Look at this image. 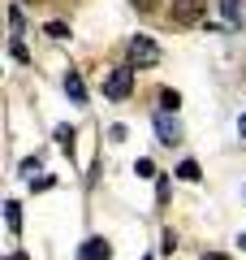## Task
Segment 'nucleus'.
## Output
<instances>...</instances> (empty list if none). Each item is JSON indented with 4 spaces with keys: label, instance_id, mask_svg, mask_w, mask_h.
I'll return each instance as SVG.
<instances>
[{
    "label": "nucleus",
    "instance_id": "obj_1",
    "mask_svg": "<svg viewBox=\"0 0 246 260\" xmlns=\"http://www.w3.org/2000/svg\"><path fill=\"white\" fill-rule=\"evenodd\" d=\"M126 56H130L134 70H151V65H160V44L147 39V35H134V39L126 44Z\"/></svg>",
    "mask_w": 246,
    "mask_h": 260
},
{
    "label": "nucleus",
    "instance_id": "obj_2",
    "mask_svg": "<svg viewBox=\"0 0 246 260\" xmlns=\"http://www.w3.org/2000/svg\"><path fill=\"white\" fill-rule=\"evenodd\" d=\"M130 91H134V65H117V70H108V78H104V95H108V100H126Z\"/></svg>",
    "mask_w": 246,
    "mask_h": 260
},
{
    "label": "nucleus",
    "instance_id": "obj_3",
    "mask_svg": "<svg viewBox=\"0 0 246 260\" xmlns=\"http://www.w3.org/2000/svg\"><path fill=\"white\" fill-rule=\"evenodd\" d=\"M203 13H208V0H173L169 18L177 26H194V22H203Z\"/></svg>",
    "mask_w": 246,
    "mask_h": 260
},
{
    "label": "nucleus",
    "instance_id": "obj_4",
    "mask_svg": "<svg viewBox=\"0 0 246 260\" xmlns=\"http://www.w3.org/2000/svg\"><path fill=\"white\" fill-rule=\"evenodd\" d=\"M155 139H160L164 148H173V143H182V126H177V117L160 113V117H155Z\"/></svg>",
    "mask_w": 246,
    "mask_h": 260
},
{
    "label": "nucleus",
    "instance_id": "obj_5",
    "mask_svg": "<svg viewBox=\"0 0 246 260\" xmlns=\"http://www.w3.org/2000/svg\"><path fill=\"white\" fill-rule=\"evenodd\" d=\"M65 95H69L73 104H87V87H82V74H78V70L65 74Z\"/></svg>",
    "mask_w": 246,
    "mask_h": 260
},
{
    "label": "nucleus",
    "instance_id": "obj_6",
    "mask_svg": "<svg viewBox=\"0 0 246 260\" xmlns=\"http://www.w3.org/2000/svg\"><path fill=\"white\" fill-rule=\"evenodd\" d=\"M78 256H82V260H108V256H112V247H108L104 239H87Z\"/></svg>",
    "mask_w": 246,
    "mask_h": 260
},
{
    "label": "nucleus",
    "instance_id": "obj_7",
    "mask_svg": "<svg viewBox=\"0 0 246 260\" xmlns=\"http://www.w3.org/2000/svg\"><path fill=\"white\" fill-rule=\"evenodd\" d=\"M220 13L229 26H242V0H220Z\"/></svg>",
    "mask_w": 246,
    "mask_h": 260
},
{
    "label": "nucleus",
    "instance_id": "obj_8",
    "mask_svg": "<svg viewBox=\"0 0 246 260\" xmlns=\"http://www.w3.org/2000/svg\"><path fill=\"white\" fill-rule=\"evenodd\" d=\"M177 178H182V182H199V178H203L199 160H182V165H177Z\"/></svg>",
    "mask_w": 246,
    "mask_h": 260
},
{
    "label": "nucleus",
    "instance_id": "obj_9",
    "mask_svg": "<svg viewBox=\"0 0 246 260\" xmlns=\"http://www.w3.org/2000/svg\"><path fill=\"white\" fill-rule=\"evenodd\" d=\"M5 221H9L13 234L22 230V204H18V200H9V204H5Z\"/></svg>",
    "mask_w": 246,
    "mask_h": 260
},
{
    "label": "nucleus",
    "instance_id": "obj_10",
    "mask_svg": "<svg viewBox=\"0 0 246 260\" xmlns=\"http://www.w3.org/2000/svg\"><path fill=\"white\" fill-rule=\"evenodd\" d=\"M177 104H182V95L164 87V91H160V109H164V113H177Z\"/></svg>",
    "mask_w": 246,
    "mask_h": 260
},
{
    "label": "nucleus",
    "instance_id": "obj_11",
    "mask_svg": "<svg viewBox=\"0 0 246 260\" xmlns=\"http://www.w3.org/2000/svg\"><path fill=\"white\" fill-rule=\"evenodd\" d=\"M9 52H13V61H22V65L30 61V52H26V44H22L18 35H13V44H9Z\"/></svg>",
    "mask_w": 246,
    "mask_h": 260
},
{
    "label": "nucleus",
    "instance_id": "obj_12",
    "mask_svg": "<svg viewBox=\"0 0 246 260\" xmlns=\"http://www.w3.org/2000/svg\"><path fill=\"white\" fill-rule=\"evenodd\" d=\"M44 35H48V39H65V35H69V26H65V22H48Z\"/></svg>",
    "mask_w": 246,
    "mask_h": 260
},
{
    "label": "nucleus",
    "instance_id": "obj_13",
    "mask_svg": "<svg viewBox=\"0 0 246 260\" xmlns=\"http://www.w3.org/2000/svg\"><path fill=\"white\" fill-rule=\"evenodd\" d=\"M160 251H164V256H173V251H177V234H173V230H164V239H160Z\"/></svg>",
    "mask_w": 246,
    "mask_h": 260
},
{
    "label": "nucleus",
    "instance_id": "obj_14",
    "mask_svg": "<svg viewBox=\"0 0 246 260\" xmlns=\"http://www.w3.org/2000/svg\"><path fill=\"white\" fill-rule=\"evenodd\" d=\"M56 143H61V148H73V130L69 126H56Z\"/></svg>",
    "mask_w": 246,
    "mask_h": 260
},
{
    "label": "nucleus",
    "instance_id": "obj_15",
    "mask_svg": "<svg viewBox=\"0 0 246 260\" xmlns=\"http://www.w3.org/2000/svg\"><path fill=\"white\" fill-rule=\"evenodd\" d=\"M134 174H138V178H155V165H151V160L143 156V160H138V165H134Z\"/></svg>",
    "mask_w": 246,
    "mask_h": 260
},
{
    "label": "nucleus",
    "instance_id": "obj_16",
    "mask_svg": "<svg viewBox=\"0 0 246 260\" xmlns=\"http://www.w3.org/2000/svg\"><path fill=\"white\" fill-rule=\"evenodd\" d=\"M9 26H13V35H22V9H18V5L9 9Z\"/></svg>",
    "mask_w": 246,
    "mask_h": 260
},
{
    "label": "nucleus",
    "instance_id": "obj_17",
    "mask_svg": "<svg viewBox=\"0 0 246 260\" xmlns=\"http://www.w3.org/2000/svg\"><path fill=\"white\" fill-rule=\"evenodd\" d=\"M22 174H26V178H35V174H39V156H35V160H22Z\"/></svg>",
    "mask_w": 246,
    "mask_h": 260
},
{
    "label": "nucleus",
    "instance_id": "obj_18",
    "mask_svg": "<svg viewBox=\"0 0 246 260\" xmlns=\"http://www.w3.org/2000/svg\"><path fill=\"white\" fill-rule=\"evenodd\" d=\"M130 5H134V9H143V13H147V9H155V0H130Z\"/></svg>",
    "mask_w": 246,
    "mask_h": 260
},
{
    "label": "nucleus",
    "instance_id": "obj_19",
    "mask_svg": "<svg viewBox=\"0 0 246 260\" xmlns=\"http://www.w3.org/2000/svg\"><path fill=\"white\" fill-rule=\"evenodd\" d=\"M237 135H242V139H246V113H242V117H237Z\"/></svg>",
    "mask_w": 246,
    "mask_h": 260
},
{
    "label": "nucleus",
    "instance_id": "obj_20",
    "mask_svg": "<svg viewBox=\"0 0 246 260\" xmlns=\"http://www.w3.org/2000/svg\"><path fill=\"white\" fill-rule=\"evenodd\" d=\"M203 260H229V256H220V251H203Z\"/></svg>",
    "mask_w": 246,
    "mask_h": 260
},
{
    "label": "nucleus",
    "instance_id": "obj_21",
    "mask_svg": "<svg viewBox=\"0 0 246 260\" xmlns=\"http://www.w3.org/2000/svg\"><path fill=\"white\" fill-rule=\"evenodd\" d=\"M9 260H26V256H22V251H13V256H9Z\"/></svg>",
    "mask_w": 246,
    "mask_h": 260
},
{
    "label": "nucleus",
    "instance_id": "obj_22",
    "mask_svg": "<svg viewBox=\"0 0 246 260\" xmlns=\"http://www.w3.org/2000/svg\"><path fill=\"white\" fill-rule=\"evenodd\" d=\"M147 260H151V256H147Z\"/></svg>",
    "mask_w": 246,
    "mask_h": 260
}]
</instances>
